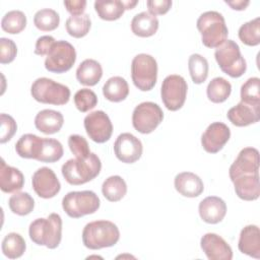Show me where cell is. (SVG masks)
<instances>
[{"mask_svg":"<svg viewBox=\"0 0 260 260\" xmlns=\"http://www.w3.org/2000/svg\"><path fill=\"white\" fill-rule=\"evenodd\" d=\"M30 240L40 246L56 249L62 239V218L58 213H51L47 218H37L28 229Z\"/></svg>","mask_w":260,"mask_h":260,"instance_id":"cell-1","label":"cell"},{"mask_svg":"<svg viewBox=\"0 0 260 260\" xmlns=\"http://www.w3.org/2000/svg\"><path fill=\"white\" fill-rule=\"evenodd\" d=\"M102 162L99 156L90 152L86 158H70L61 169L62 175L70 185H82L99 176Z\"/></svg>","mask_w":260,"mask_h":260,"instance_id":"cell-2","label":"cell"},{"mask_svg":"<svg viewBox=\"0 0 260 260\" xmlns=\"http://www.w3.org/2000/svg\"><path fill=\"white\" fill-rule=\"evenodd\" d=\"M120 231L110 220H95L88 222L82 231V243L90 250L109 248L118 243Z\"/></svg>","mask_w":260,"mask_h":260,"instance_id":"cell-3","label":"cell"},{"mask_svg":"<svg viewBox=\"0 0 260 260\" xmlns=\"http://www.w3.org/2000/svg\"><path fill=\"white\" fill-rule=\"evenodd\" d=\"M201 41L207 48H217L228 40L229 29L223 16L217 11L202 13L196 22Z\"/></svg>","mask_w":260,"mask_h":260,"instance_id":"cell-4","label":"cell"},{"mask_svg":"<svg viewBox=\"0 0 260 260\" xmlns=\"http://www.w3.org/2000/svg\"><path fill=\"white\" fill-rule=\"evenodd\" d=\"M30 94L39 103L63 106L69 102L70 89L68 86L53 79L40 77L32 82Z\"/></svg>","mask_w":260,"mask_h":260,"instance_id":"cell-5","label":"cell"},{"mask_svg":"<svg viewBox=\"0 0 260 260\" xmlns=\"http://www.w3.org/2000/svg\"><path fill=\"white\" fill-rule=\"evenodd\" d=\"M214 57L221 71L233 78L241 77L246 72V60L241 54L239 45L233 40H226L217 47Z\"/></svg>","mask_w":260,"mask_h":260,"instance_id":"cell-6","label":"cell"},{"mask_svg":"<svg viewBox=\"0 0 260 260\" xmlns=\"http://www.w3.org/2000/svg\"><path fill=\"white\" fill-rule=\"evenodd\" d=\"M99 196L90 190L72 191L67 193L62 199V208L66 214L72 218H79L87 214H92L100 208Z\"/></svg>","mask_w":260,"mask_h":260,"instance_id":"cell-7","label":"cell"},{"mask_svg":"<svg viewBox=\"0 0 260 260\" xmlns=\"http://www.w3.org/2000/svg\"><path fill=\"white\" fill-rule=\"evenodd\" d=\"M131 78L141 91L151 90L157 80L156 60L148 54L136 55L131 63Z\"/></svg>","mask_w":260,"mask_h":260,"instance_id":"cell-8","label":"cell"},{"mask_svg":"<svg viewBox=\"0 0 260 260\" xmlns=\"http://www.w3.org/2000/svg\"><path fill=\"white\" fill-rule=\"evenodd\" d=\"M76 61L75 48L67 41H57L45 60V68L49 72L64 73L72 68Z\"/></svg>","mask_w":260,"mask_h":260,"instance_id":"cell-9","label":"cell"},{"mask_svg":"<svg viewBox=\"0 0 260 260\" xmlns=\"http://www.w3.org/2000/svg\"><path fill=\"white\" fill-rule=\"evenodd\" d=\"M164 119L160 107L152 102H143L135 107L132 113V125L141 134L151 133Z\"/></svg>","mask_w":260,"mask_h":260,"instance_id":"cell-10","label":"cell"},{"mask_svg":"<svg viewBox=\"0 0 260 260\" xmlns=\"http://www.w3.org/2000/svg\"><path fill=\"white\" fill-rule=\"evenodd\" d=\"M187 89V82L181 75H168L164 79L160 88L161 101L165 107L173 112L180 110L185 104Z\"/></svg>","mask_w":260,"mask_h":260,"instance_id":"cell-11","label":"cell"},{"mask_svg":"<svg viewBox=\"0 0 260 260\" xmlns=\"http://www.w3.org/2000/svg\"><path fill=\"white\" fill-rule=\"evenodd\" d=\"M84 129L88 137L96 143H105L113 133V124L104 111H94L85 116Z\"/></svg>","mask_w":260,"mask_h":260,"instance_id":"cell-12","label":"cell"},{"mask_svg":"<svg viewBox=\"0 0 260 260\" xmlns=\"http://www.w3.org/2000/svg\"><path fill=\"white\" fill-rule=\"evenodd\" d=\"M31 185L37 195L44 199L55 197L61 189V184L56 174L52 169L47 167L40 168L34 173Z\"/></svg>","mask_w":260,"mask_h":260,"instance_id":"cell-13","label":"cell"},{"mask_svg":"<svg viewBox=\"0 0 260 260\" xmlns=\"http://www.w3.org/2000/svg\"><path fill=\"white\" fill-rule=\"evenodd\" d=\"M143 151L141 141L131 133L125 132L120 134L114 143V152L116 157L125 164L137 161Z\"/></svg>","mask_w":260,"mask_h":260,"instance_id":"cell-14","label":"cell"},{"mask_svg":"<svg viewBox=\"0 0 260 260\" xmlns=\"http://www.w3.org/2000/svg\"><path fill=\"white\" fill-rule=\"evenodd\" d=\"M231 137L230 128L221 122L211 123L201 136V145L208 153H217Z\"/></svg>","mask_w":260,"mask_h":260,"instance_id":"cell-15","label":"cell"},{"mask_svg":"<svg viewBox=\"0 0 260 260\" xmlns=\"http://www.w3.org/2000/svg\"><path fill=\"white\" fill-rule=\"evenodd\" d=\"M259 173V151L254 147L243 148L229 170L231 181L239 176Z\"/></svg>","mask_w":260,"mask_h":260,"instance_id":"cell-16","label":"cell"},{"mask_svg":"<svg viewBox=\"0 0 260 260\" xmlns=\"http://www.w3.org/2000/svg\"><path fill=\"white\" fill-rule=\"evenodd\" d=\"M200 247L209 260H231L233 258L231 246L216 234L207 233L202 236Z\"/></svg>","mask_w":260,"mask_h":260,"instance_id":"cell-17","label":"cell"},{"mask_svg":"<svg viewBox=\"0 0 260 260\" xmlns=\"http://www.w3.org/2000/svg\"><path fill=\"white\" fill-rule=\"evenodd\" d=\"M198 211L203 221L215 224L224 218L226 214V204L220 197L208 196L199 203Z\"/></svg>","mask_w":260,"mask_h":260,"instance_id":"cell-18","label":"cell"},{"mask_svg":"<svg viewBox=\"0 0 260 260\" xmlns=\"http://www.w3.org/2000/svg\"><path fill=\"white\" fill-rule=\"evenodd\" d=\"M229 121L237 127H245L255 124L260 119V106H250L240 102L228 111Z\"/></svg>","mask_w":260,"mask_h":260,"instance_id":"cell-19","label":"cell"},{"mask_svg":"<svg viewBox=\"0 0 260 260\" xmlns=\"http://www.w3.org/2000/svg\"><path fill=\"white\" fill-rule=\"evenodd\" d=\"M237 196L245 201H254L259 198V173L239 176L232 181Z\"/></svg>","mask_w":260,"mask_h":260,"instance_id":"cell-20","label":"cell"},{"mask_svg":"<svg viewBox=\"0 0 260 260\" xmlns=\"http://www.w3.org/2000/svg\"><path fill=\"white\" fill-rule=\"evenodd\" d=\"M175 189L184 197L194 198L201 195L204 185L200 177L191 172L178 174L174 180Z\"/></svg>","mask_w":260,"mask_h":260,"instance_id":"cell-21","label":"cell"},{"mask_svg":"<svg viewBox=\"0 0 260 260\" xmlns=\"http://www.w3.org/2000/svg\"><path fill=\"white\" fill-rule=\"evenodd\" d=\"M240 252L250 257L260 258V231L255 224H249L242 229L238 242Z\"/></svg>","mask_w":260,"mask_h":260,"instance_id":"cell-22","label":"cell"},{"mask_svg":"<svg viewBox=\"0 0 260 260\" xmlns=\"http://www.w3.org/2000/svg\"><path fill=\"white\" fill-rule=\"evenodd\" d=\"M24 176L16 168L8 166L3 158L0 162V188L5 193H15L22 189Z\"/></svg>","mask_w":260,"mask_h":260,"instance_id":"cell-23","label":"cell"},{"mask_svg":"<svg viewBox=\"0 0 260 260\" xmlns=\"http://www.w3.org/2000/svg\"><path fill=\"white\" fill-rule=\"evenodd\" d=\"M64 123L63 115L55 110L45 109L35 117L36 128L45 134H54L61 130Z\"/></svg>","mask_w":260,"mask_h":260,"instance_id":"cell-24","label":"cell"},{"mask_svg":"<svg viewBox=\"0 0 260 260\" xmlns=\"http://www.w3.org/2000/svg\"><path fill=\"white\" fill-rule=\"evenodd\" d=\"M103 76L102 65L93 59L83 60L76 69V79L86 86H93Z\"/></svg>","mask_w":260,"mask_h":260,"instance_id":"cell-25","label":"cell"},{"mask_svg":"<svg viewBox=\"0 0 260 260\" xmlns=\"http://www.w3.org/2000/svg\"><path fill=\"white\" fill-rule=\"evenodd\" d=\"M158 29V19L149 12L142 11L136 14L131 20L132 32L140 38L153 36Z\"/></svg>","mask_w":260,"mask_h":260,"instance_id":"cell-26","label":"cell"},{"mask_svg":"<svg viewBox=\"0 0 260 260\" xmlns=\"http://www.w3.org/2000/svg\"><path fill=\"white\" fill-rule=\"evenodd\" d=\"M104 96L113 103L124 101L129 94V85L125 78L113 76L109 78L103 86Z\"/></svg>","mask_w":260,"mask_h":260,"instance_id":"cell-27","label":"cell"},{"mask_svg":"<svg viewBox=\"0 0 260 260\" xmlns=\"http://www.w3.org/2000/svg\"><path fill=\"white\" fill-rule=\"evenodd\" d=\"M43 138L35 134L22 135L15 143V151L22 158L37 159L41 150Z\"/></svg>","mask_w":260,"mask_h":260,"instance_id":"cell-28","label":"cell"},{"mask_svg":"<svg viewBox=\"0 0 260 260\" xmlns=\"http://www.w3.org/2000/svg\"><path fill=\"white\" fill-rule=\"evenodd\" d=\"M94 10L101 19L113 21L119 19L126 8L121 0H96L94 2Z\"/></svg>","mask_w":260,"mask_h":260,"instance_id":"cell-29","label":"cell"},{"mask_svg":"<svg viewBox=\"0 0 260 260\" xmlns=\"http://www.w3.org/2000/svg\"><path fill=\"white\" fill-rule=\"evenodd\" d=\"M102 193L111 202L120 201L127 193L126 182L120 176H111L104 181Z\"/></svg>","mask_w":260,"mask_h":260,"instance_id":"cell-30","label":"cell"},{"mask_svg":"<svg viewBox=\"0 0 260 260\" xmlns=\"http://www.w3.org/2000/svg\"><path fill=\"white\" fill-rule=\"evenodd\" d=\"M232 92L231 83L223 77L213 78L207 85L206 93L210 102L214 104H220L228 100Z\"/></svg>","mask_w":260,"mask_h":260,"instance_id":"cell-31","label":"cell"},{"mask_svg":"<svg viewBox=\"0 0 260 260\" xmlns=\"http://www.w3.org/2000/svg\"><path fill=\"white\" fill-rule=\"evenodd\" d=\"M2 252L9 259H16L23 255L26 249L25 241L17 233L7 234L2 241Z\"/></svg>","mask_w":260,"mask_h":260,"instance_id":"cell-32","label":"cell"},{"mask_svg":"<svg viewBox=\"0 0 260 260\" xmlns=\"http://www.w3.org/2000/svg\"><path fill=\"white\" fill-rule=\"evenodd\" d=\"M63 153L64 150L60 141L54 138H43L37 160L41 162H55L63 156Z\"/></svg>","mask_w":260,"mask_h":260,"instance_id":"cell-33","label":"cell"},{"mask_svg":"<svg viewBox=\"0 0 260 260\" xmlns=\"http://www.w3.org/2000/svg\"><path fill=\"white\" fill-rule=\"evenodd\" d=\"M188 69L192 81L196 84L203 83L207 76L209 65L207 60L200 54H192L188 60Z\"/></svg>","mask_w":260,"mask_h":260,"instance_id":"cell-34","label":"cell"},{"mask_svg":"<svg viewBox=\"0 0 260 260\" xmlns=\"http://www.w3.org/2000/svg\"><path fill=\"white\" fill-rule=\"evenodd\" d=\"M10 210L20 216L29 214L35 207V200L27 192H15L8 200Z\"/></svg>","mask_w":260,"mask_h":260,"instance_id":"cell-35","label":"cell"},{"mask_svg":"<svg viewBox=\"0 0 260 260\" xmlns=\"http://www.w3.org/2000/svg\"><path fill=\"white\" fill-rule=\"evenodd\" d=\"M241 42L247 46L255 47L260 44V17H256L242 24L238 32Z\"/></svg>","mask_w":260,"mask_h":260,"instance_id":"cell-36","label":"cell"},{"mask_svg":"<svg viewBox=\"0 0 260 260\" xmlns=\"http://www.w3.org/2000/svg\"><path fill=\"white\" fill-rule=\"evenodd\" d=\"M91 26V21L88 14H81L76 16H70L65 22V27L69 36L80 39L85 37Z\"/></svg>","mask_w":260,"mask_h":260,"instance_id":"cell-37","label":"cell"},{"mask_svg":"<svg viewBox=\"0 0 260 260\" xmlns=\"http://www.w3.org/2000/svg\"><path fill=\"white\" fill-rule=\"evenodd\" d=\"M60 23L59 14L50 8H44L36 12L34 16L35 26L42 31H51L58 27Z\"/></svg>","mask_w":260,"mask_h":260,"instance_id":"cell-38","label":"cell"},{"mask_svg":"<svg viewBox=\"0 0 260 260\" xmlns=\"http://www.w3.org/2000/svg\"><path fill=\"white\" fill-rule=\"evenodd\" d=\"M26 26V16L20 10L8 11L1 20V27L10 35L21 32Z\"/></svg>","mask_w":260,"mask_h":260,"instance_id":"cell-39","label":"cell"},{"mask_svg":"<svg viewBox=\"0 0 260 260\" xmlns=\"http://www.w3.org/2000/svg\"><path fill=\"white\" fill-rule=\"evenodd\" d=\"M241 102L250 106H260V79L249 78L241 86Z\"/></svg>","mask_w":260,"mask_h":260,"instance_id":"cell-40","label":"cell"},{"mask_svg":"<svg viewBox=\"0 0 260 260\" xmlns=\"http://www.w3.org/2000/svg\"><path fill=\"white\" fill-rule=\"evenodd\" d=\"M76 109L81 113H86L92 110L98 104V96L89 88H81L77 90L73 98Z\"/></svg>","mask_w":260,"mask_h":260,"instance_id":"cell-41","label":"cell"},{"mask_svg":"<svg viewBox=\"0 0 260 260\" xmlns=\"http://www.w3.org/2000/svg\"><path fill=\"white\" fill-rule=\"evenodd\" d=\"M68 146L77 158H86L90 154L89 145L83 136L72 134L68 138Z\"/></svg>","mask_w":260,"mask_h":260,"instance_id":"cell-42","label":"cell"},{"mask_svg":"<svg viewBox=\"0 0 260 260\" xmlns=\"http://www.w3.org/2000/svg\"><path fill=\"white\" fill-rule=\"evenodd\" d=\"M1 121V133H0V143H5L9 141L17 130V125L15 120L7 114L2 113L0 115Z\"/></svg>","mask_w":260,"mask_h":260,"instance_id":"cell-43","label":"cell"},{"mask_svg":"<svg viewBox=\"0 0 260 260\" xmlns=\"http://www.w3.org/2000/svg\"><path fill=\"white\" fill-rule=\"evenodd\" d=\"M17 54L16 44L6 38L0 39V63L1 64H9L11 63Z\"/></svg>","mask_w":260,"mask_h":260,"instance_id":"cell-44","label":"cell"},{"mask_svg":"<svg viewBox=\"0 0 260 260\" xmlns=\"http://www.w3.org/2000/svg\"><path fill=\"white\" fill-rule=\"evenodd\" d=\"M172 4L171 0H149L146 2L148 12L154 16L166 14L171 9Z\"/></svg>","mask_w":260,"mask_h":260,"instance_id":"cell-45","label":"cell"},{"mask_svg":"<svg viewBox=\"0 0 260 260\" xmlns=\"http://www.w3.org/2000/svg\"><path fill=\"white\" fill-rule=\"evenodd\" d=\"M56 43L55 39L52 36H42L36 42L35 54L39 56L48 55L53 45Z\"/></svg>","mask_w":260,"mask_h":260,"instance_id":"cell-46","label":"cell"},{"mask_svg":"<svg viewBox=\"0 0 260 260\" xmlns=\"http://www.w3.org/2000/svg\"><path fill=\"white\" fill-rule=\"evenodd\" d=\"M64 6L72 16L81 15L85 10L86 1L85 0H70V1L66 0L64 1Z\"/></svg>","mask_w":260,"mask_h":260,"instance_id":"cell-47","label":"cell"},{"mask_svg":"<svg viewBox=\"0 0 260 260\" xmlns=\"http://www.w3.org/2000/svg\"><path fill=\"white\" fill-rule=\"evenodd\" d=\"M232 9L234 10H244L246 7L250 4V1H244V0H234V1H224Z\"/></svg>","mask_w":260,"mask_h":260,"instance_id":"cell-48","label":"cell"},{"mask_svg":"<svg viewBox=\"0 0 260 260\" xmlns=\"http://www.w3.org/2000/svg\"><path fill=\"white\" fill-rule=\"evenodd\" d=\"M124 2V5H125V8H126V10L127 9H132V8H134L136 5H137V3H138V1L137 0H128V1H123Z\"/></svg>","mask_w":260,"mask_h":260,"instance_id":"cell-49","label":"cell"}]
</instances>
